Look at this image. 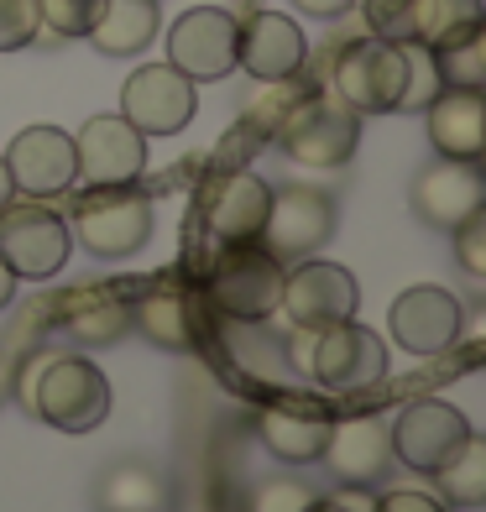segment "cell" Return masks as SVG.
Wrapping results in <instances>:
<instances>
[{"label": "cell", "instance_id": "obj_1", "mask_svg": "<svg viewBox=\"0 0 486 512\" xmlns=\"http://www.w3.org/2000/svg\"><path fill=\"white\" fill-rule=\"evenodd\" d=\"M21 403H27L42 424L89 434L105 424L110 413V382L95 361L84 356H37L21 377Z\"/></svg>", "mask_w": 486, "mask_h": 512}, {"label": "cell", "instance_id": "obj_2", "mask_svg": "<svg viewBox=\"0 0 486 512\" xmlns=\"http://www.w3.org/2000/svg\"><path fill=\"white\" fill-rule=\"evenodd\" d=\"M408 79H413L408 42H387V37H356V42H345V48L335 53V63H330V95L340 105H351L356 115L403 110Z\"/></svg>", "mask_w": 486, "mask_h": 512}, {"label": "cell", "instance_id": "obj_3", "mask_svg": "<svg viewBox=\"0 0 486 512\" xmlns=\"http://www.w3.org/2000/svg\"><path fill=\"white\" fill-rule=\"evenodd\" d=\"M283 298V262L262 241L215 246V262L204 267V304L225 319H267Z\"/></svg>", "mask_w": 486, "mask_h": 512}, {"label": "cell", "instance_id": "obj_4", "mask_svg": "<svg viewBox=\"0 0 486 512\" xmlns=\"http://www.w3.org/2000/svg\"><path fill=\"white\" fill-rule=\"evenodd\" d=\"M272 136L304 168H345L356 157V142H361V115L351 105H340L335 95L314 89V95H304L283 115V126Z\"/></svg>", "mask_w": 486, "mask_h": 512}, {"label": "cell", "instance_id": "obj_5", "mask_svg": "<svg viewBox=\"0 0 486 512\" xmlns=\"http://www.w3.org/2000/svg\"><path fill=\"white\" fill-rule=\"evenodd\" d=\"M152 199L131 183H95L74 204V236L95 256H131L152 241Z\"/></svg>", "mask_w": 486, "mask_h": 512}, {"label": "cell", "instance_id": "obj_6", "mask_svg": "<svg viewBox=\"0 0 486 512\" xmlns=\"http://www.w3.org/2000/svg\"><path fill=\"white\" fill-rule=\"evenodd\" d=\"M0 256L16 277H53L68 262V220L37 199L0 209Z\"/></svg>", "mask_w": 486, "mask_h": 512}, {"label": "cell", "instance_id": "obj_7", "mask_svg": "<svg viewBox=\"0 0 486 512\" xmlns=\"http://www.w3.org/2000/svg\"><path fill=\"white\" fill-rule=\"evenodd\" d=\"M330 230H335V199L293 183V189H277L267 199V220H262L257 241L277 256V262H304V256H314L330 241Z\"/></svg>", "mask_w": 486, "mask_h": 512}, {"label": "cell", "instance_id": "obj_8", "mask_svg": "<svg viewBox=\"0 0 486 512\" xmlns=\"http://www.w3.org/2000/svg\"><path fill=\"white\" fill-rule=\"evenodd\" d=\"M236 37H241V21L220 11V6H194L173 21L168 32V63L178 74H189L194 84H210L225 79L236 68Z\"/></svg>", "mask_w": 486, "mask_h": 512}, {"label": "cell", "instance_id": "obj_9", "mask_svg": "<svg viewBox=\"0 0 486 512\" xmlns=\"http://www.w3.org/2000/svg\"><path fill=\"white\" fill-rule=\"evenodd\" d=\"M199 95H194V79L178 74L173 63H147L136 68L121 89V115L142 131V136H173L194 121Z\"/></svg>", "mask_w": 486, "mask_h": 512}, {"label": "cell", "instance_id": "obj_10", "mask_svg": "<svg viewBox=\"0 0 486 512\" xmlns=\"http://www.w3.org/2000/svg\"><path fill=\"white\" fill-rule=\"evenodd\" d=\"M356 277L335 267V262H293V272H283V298H277V309H283L293 324H304V330H330L340 319H356Z\"/></svg>", "mask_w": 486, "mask_h": 512}, {"label": "cell", "instance_id": "obj_11", "mask_svg": "<svg viewBox=\"0 0 486 512\" xmlns=\"http://www.w3.org/2000/svg\"><path fill=\"white\" fill-rule=\"evenodd\" d=\"M387 439H392V460H403V465H413V471L434 476L439 465L471 439V424H466L460 408L439 403V398H419V403H408L398 413V424L387 429Z\"/></svg>", "mask_w": 486, "mask_h": 512}, {"label": "cell", "instance_id": "obj_12", "mask_svg": "<svg viewBox=\"0 0 486 512\" xmlns=\"http://www.w3.org/2000/svg\"><path fill=\"white\" fill-rule=\"evenodd\" d=\"M387 371V351L382 340L366 330V324L340 319L330 330L314 335V356H309V377L319 387H335V392H361V387H377Z\"/></svg>", "mask_w": 486, "mask_h": 512}, {"label": "cell", "instance_id": "obj_13", "mask_svg": "<svg viewBox=\"0 0 486 512\" xmlns=\"http://www.w3.org/2000/svg\"><path fill=\"white\" fill-rule=\"evenodd\" d=\"M0 157H6V168H11L16 194H27V199H48V194H63L79 183L74 136L58 131V126H27Z\"/></svg>", "mask_w": 486, "mask_h": 512}, {"label": "cell", "instance_id": "obj_14", "mask_svg": "<svg viewBox=\"0 0 486 512\" xmlns=\"http://www.w3.org/2000/svg\"><path fill=\"white\" fill-rule=\"evenodd\" d=\"M79 157V183H136L147 168V136L136 131L126 115H95L74 136Z\"/></svg>", "mask_w": 486, "mask_h": 512}, {"label": "cell", "instance_id": "obj_15", "mask_svg": "<svg viewBox=\"0 0 486 512\" xmlns=\"http://www.w3.org/2000/svg\"><path fill=\"white\" fill-rule=\"evenodd\" d=\"M319 460L330 465V476L345 486H372L392 471V439L377 413H356V418H335L330 439H324Z\"/></svg>", "mask_w": 486, "mask_h": 512}, {"label": "cell", "instance_id": "obj_16", "mask_svg": "<svg viewBox=\"0 0 486 512\" xmlns=\"http://www.w3.org/2000/svg\"><path fill=\"white\" fill-rule=\"evenodd\" d=\"M267 199H272V189L257 173H225V178L210 183V194L199 199V225L210 230L215 246L257 241L262 220H267Z\"/></svg>", "mask_w": 486, "mask_h": 512}, {"label": "cell", "instance_id": "obj_17", "mask_svg": "<svg viewBox=\"0 0 486 512\" xmlns=\"http://www.w3.org/2000/svg\"><path fill=\"white\" fill-rule=\"evenodd\" d=\"M387 324H392V340H398L403 351L439 356V351H450V345H455L466 314H460V298L445 293V288H408L398 304H392Z\"/></svg>", "mask_w": 486, "mask_h": 512}, {"label": "cell", "instance_id": "obj_18", "mask_svg": "<svg viewBox=\"0 0 486 512\" xmlns=\"http://www.w3.org/2000/svg\"><path fill=\"white\" fill-rule=\"evenodd\" d=\"M481 204H486V183H481L476 162L439 157L434 168H424L413 178V209H419V220L434 225V230H455L460 220H471Z\"/></svg>", "mask_w": 486, "mask_h": 512}, {"label": "cell", "instance_id": "obj_19", "mask_svg": "<svg viewBox=\"0 0 486 512\" xmlns=\"http://www.w3.org/2000/svg\"><path fill=\"white\" fill-rule=\"evenodd\" d=\"M236 63L246 68L251 79H288L309 63V42L298 32V21L277 16V11H251L241 21V37H236Z\"/></svg>", "mask_w": 486, "mask_h": 512}, {"label": "cell", "instance_id": "obj_20", "mask_svg": "<svg viewBox=\"0 0 486 512\" xmlns=\"http://www.w3.org/2000/svg\"><path fill=\"white\" fill-rule=\"evenodd\" d=\"M330 424H335V413H330V408L298 403V398H272V403L257 413L262 445H267L277 460H293V465L319 460L324 439H330Z\"/></svg>", "mask_w": 486, "mask_h": 512}, {"label": "cell", "instance_id": "obj_21", "mask_svg": "<svg viewBox=\"0 0 486 512\" xmlns=\"http://www.w3.org/2000/svg\"><path fill=\"white\" fill-rule=\"evenodd\" d=\"M424 110H429V142H434L439 157L481 162V152H486V100H481V89H450L445 84Z\"/></svg>", "mask_w": 486, "mask_h": 512}, {"label": "cell", "instance_id": "obj_22", "mask_svg": "<svg viewBox=\"0 0 486 512\" xmlns=\"http://www.w3.org/2000/svg\"><path fill=\"white\" fill-rule=\"evenodd\" d=\"M136 330L162 351H204V330L210 319L199 314V298H189L183 288H152L136 304Z\"/></svg>", "mask_w": 486, "mask_h": 512}, {"label": "cell", "instance_id": "obj_23", "mask_svg": "<svg viewBox=\"0 0 486 512\" xmlns=\"http://www.w3.org/2000/svg\"><path fill=\"white\" fill-rule=\"evenodd\" d=\"M157 37V0H100V16L89 27V42L110 58L142 53Z\"/></svg>", "mask_w": 486, "mask_h": 512}, {"label": "cell", "instance_id": "obj_24", "mask_svg": "<svg viewBox=\"0 0 486 512\" xmlns=\"http://www.w3.org/2000/svg\"><path fill=\"white\" fill-rule=\"evenodd\" d=\"M58 309H63V319H68V330H74L84 345H110V340L131 324L126 298L110 293V288H79V293H68Z\"/></svg>", "mask_w": 486, "mask_h": 512}, {"label": "cell", "instance_id": "obj_25", "mask_svg": "<svg viewBox=\"0 0 486 512\" xmlns=\"http://www.w3.org/2000/svg\"><path fill=\"white\" fill-rule=\"evenodd\" d=\"M173 492H168V481H162L152 465H110L105 481H100V507L105 512H168Z\"/></svg>", "mask_w": 486, "mask_h": 512}, {"label": "cell", "instance_id": "obj_26", "mask_svg": "<svg viewBox=\"0 0 486 512\" xmlns=\"http://www.w3.org/2000/svg\"><path fill=\"white\" fill-rule=\"evenodd\" d=\"M481 27V0H419L413 11V48H450Z\"/></svg>", "mask_w": 486, "mask_h": 512}, {"label": "cell", "instance_id": "obj_27", "mask_svg": "<svg viewBox=\"0 0 486 512\" xmlns=\"http://www.w3.org/2000/svg\"><path fill=\"white\" fill-rule=\"evenodd\" d=\"M434 492L455 507H481L486 502V439H466L445 465L434 471Z\"/></svg>", "mask_w": 486, "mask_h": 512}, {"label": "cell", "instance_id": "obj_28", "mask_svg": "<svg viewBox=\"0 0 486 512\" xmlns=\"http://www.w3.org/2000/svg\"><path fill=\"white\" fill-rule=\"evenodd\" d=\"M429 58H434L439 84H450V89H481L486 84V32L481 27L471 37L450 42V48H434Z\"/></svg>", "mask_w": 486, "mask_h": 512}, {"label": "cell", "instance_id": "obj_29", "mask_svg": "<svg viewBox=\"0 0 486 512\" xmlns=\"http://www.w3.org/2000/svg\"><path fill=\"white\" fill-rule=\"evenodd\" d=\"M37 16L58 37H89V27L100 16V0H37Z\"/></svg>", "mask_w": 486, "mask_h": 512}, {"label": "cell", "instance_id": "obj_30", "mask_svg": "<svg viewBox=\"0 0 486 512\" xmlns=\"http://www.w3.org/2000/svg\"><path fill=\"white\" fill-rule=\"evenodd\" d=\"M361 11H366L372 37L413 42V11H419V0H361Z\"/></svg>", "mask_w": 486, "mask_h": 512}, {"label": "cell", "instance_id": "obj_31", "mask_svg": "<svg viewBox=\"0 0 486 512\" xmlns=\"http://www.w3.org/2000/svg\"><path fill=\"white\" fill-rule=\"evenodd\" d=\"M42 32L37 0H0V53H16Z\"/></svg>", "mask_w": 486, "mask_h": 512}, {"label": "cell", "instance_id": "obj_32", "mask_svg": "<svg viewBox=\"0 0 486 512\" xmlns=\"http://www.w3.org/2000/svg\"><path fill=\"white\" fill-rule=\"evenodd\" d=\"M455 256L471 277H486V209H476L471 220L455 225Z\"/></svg>", "mask_w": 486, "mask_h": 512}, {"label": "cell", "instance_id": "obj_33", "mask_svg": "<svg viewBox=\"0 0 486 512\" xmlns=\"http://www.w3.org/2000/svg\"><path fill=\"white\" fill-rule=\"evenodd\" d=\"M314 502V492L304 481H267L251 492V512H304Z\"/></svg>", "mask_w": 486, "mask_h": 512}, {"label": "cell", "instance_id": "obj_34", "mask_svg": "<svg viewBox=\"0 0 486 512\" xmlns=\"http://www.w3.org/2000/svg\"><path fill=\"white\" fill-rule=\"evenodd\" d=\"M408 53H413V79H408V100H403V110H408V105H429L439 89H445V84H439V74H434L429 48H413V42H408Z\"/></svg>", "mask_w": 486, "mask_h": 512}, {"label": "cell", "instance_id": "obj_35", "mask_svg": "<svg viewBox=\"0 0 486 512\" xmlns=\"http://www.w3.org/2000/svg\"><path fill=\"white\" fill-rule=\"evenodd\" d=\"M372 512H450V502L429 486H403V492H387Z\"/></svg>", "mask_w": 486, "mask_h": 512}, {"label": "cell", "instance_id": "obj_36", "mask_svg": "<svg viewBox=\"0 0 486 512\" xmlns=\"http://www.w3.org/2000/svg\"><path fill=\"white\" fill-rule=\"evenodd\" d=\"M304 512H372V502H366V497H356V492H345V497H335V502H309Z\"/></svg>", "mask_w": 486, "mask_h": 512}, {"label": "cell", "instance_id": "obj_37", "mask_svg": "<svg viewBox=\"0 0 486 512\" xmlns=\"http://www.w3.org/2000/svg\"><path fill=\"white\" fill-rule=\"evenodd\" d=\"M293 6H298V11H309V16H324V21H330V16H345V11L356 6V0H293Z\"/></svg>", "mask_w": 486, "mask_h": 512}, {"label": "cell", "instance_id": "obj_38", "mask_svg": "<svg viewBox=\"0 0 486 512\" xmlns=\"http://www.w3.org/2000/svg\"><path fill=\"white\" fill-rule=\"evenodd\" d=\"M11 293H16V272L6 267V256H0V309L11 304Z\"/></svg>", "mask_w": 486, "mask_h": 512}, {"label": "cell", "instance_id": "obj_39", "mask_svg": "<svg viewBox=\"0 0 486 512\" xmlns=\"http://www.w3.org/2000/svg\"><path fill=\"white\" fill-rule=\"evenodd\" d=\"M16 199V183H11V168H6V157H0V209H6Z\"/></svg>", "mask_w": 486, "mask_h": 512}]
</instances>
